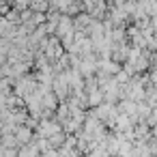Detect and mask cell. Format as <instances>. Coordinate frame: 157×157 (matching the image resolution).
I'll return each instance as SVG.
<instances>
[{
    "mask_svg": "<svg viewBox=\"0 0 157 157\" xmlns=\"http://www.w3.org/2000/svg\"><path fill=\"white\" fill-rule=\"evenodd\" d=\"M39 155H41V151H39V146H37L35 140L30 144H26V146L20 148V157H39Z\"/></svg>",
    "mask_w": 157,
    "mask_h": 157,
    "instance_id": "obj_2",
    "label": "cell"
},
{
    "mask_svg": "<svg viewBox=\"0 0 157 157\" xmlns=\"http://www.w3.org/2000/svg\"><path fill=\"white\" fill-rule=\"evenodd\" d=\"M15 138H17V144H20V148L22 146H26V144H30L33 140V129L30 127H26V125H22V127H17V131H15Z\"/></svg>",
    "mask_w": 157,
    "mask_h": 157,
    "instance_id": "obj_1",
    "label": "cell"
}]
</instances>
